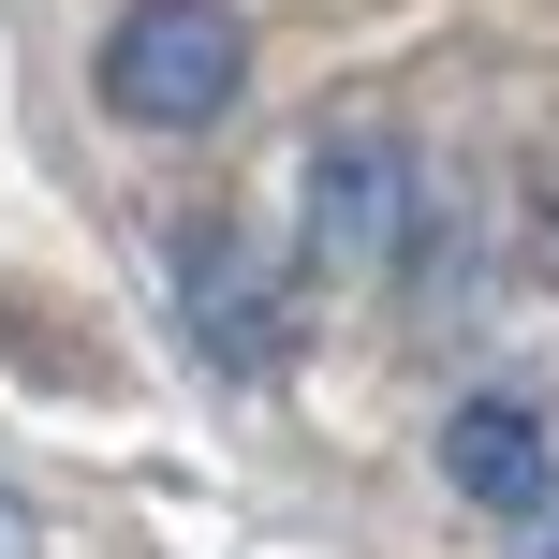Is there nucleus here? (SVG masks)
<instances>
[{
    "label": "nucleus",
    "mask_w": 559,
    "mask_h": 559,
    "mask_svg": "<svg viewBox=\"0 0 559 559\" xmlns=\"http://www.w3.org/2000/svg\"><path fill=\"white\" fill-rule=\"evenodd\" d=\"M442 472H456V501H486V515H545L559 501L531 397H456V413H442Z\"/></svg>",
    "instance_id": "nucleus-4"
},
{
    "label": "nucleus",
    "mask_w": 559,
    "mask_h": 559,
    "mask_svg": "<svg viewBox=\"0 0 559 559\" xmlns=\"http://www.w3.org/2000/svg\"><path fill=\"white\" fill-rule=\"evenodd\" d=\"M104 104L133 118V133H222V118L251 104V29H236V0H133V15L104 29Z\"/></svg>",
    "instance_id": "nucleus-1"
},
{
    "label": "nucleus",
    "mask_w": 559,
    "mask_h": 559,
    "mask_svg": "<svg viewBox=\"0 0 559 559\" xmlns=\"http://www.w3.org/2000/svg\"><path fill=\"white\" fill-rule=\"evenodd\" d=\"M413 251V163L383 133L309 147V280H383Z\"/></svg>",
    "instance_id": "nucleus-2"
},
{
    "label": "nucleus",
    "mask_w": 559,
    "mask_h": 559,
    "mask_svg": "<svg viewBox=\"0 0 559 559\" xmlns=\"http://www.w3.org/2000/svg\"><path fill=\"white\" fill-rule=\"evenodd\" d=\"M177 295H192V338H206V354H236V368H265L280 338H295L280 265H265L236 222H192V236H177Z\"/></svg>",
    "instance_id": "nucleus-3"
},
{
    "label": "nucleus",
    "mask_w": 559,
    "mask_h": 559,
    "mask_svg": "<svg viewBox=\"0 0 559 559\" xmlns=\"http://www.w3.org/2000/svg\"><path fill=\"white\" fill-rule=\"evenodd\" d=\"M545 559H559V515H545Z\"/></svg>",
    "instance_id": "nucleus-5"
}]
</instances>
